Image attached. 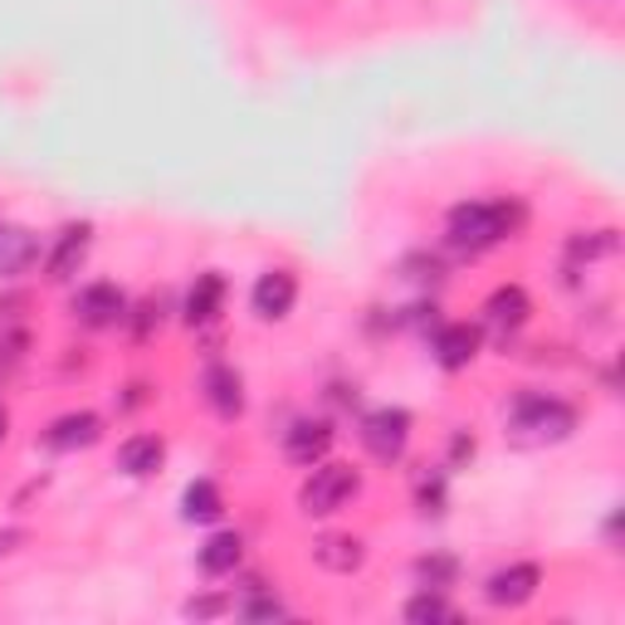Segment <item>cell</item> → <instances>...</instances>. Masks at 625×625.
I'll use <instances>...</instances> for the list:
<instances>
[{"instance_id":"30bf717a","label":"cell","mask_w":625,"mask_h":625,"mask_svg":"<svg viewBox=\"0 0 625 625\" xmlns=\"http://www.w3.org/2000/svg\"><path fill=\"white\" fill-rule=\"evenodd\" d=\"M162 440L157 435H127L123 445H117V469H123V475H133V479H147L152 469L162 465Z\"/></svg>"},{"instance_id":"5b68a950","label":"cell","mask_w":625,"mask_h":625,"mask_svg":"<svg viewBox=\"0 0 625 625\" xmlns=\"http://www.w3.org/2000/svg\"><path fill=\"white\" fill-rule=\"evenodd\" d=\"M538 582H542V572L533 567V562H513V567H503V572L489 576L483 596H489L493 606H523V601L538 596Z\"/></svg>"},{"instance_id":"5bb4252c","label":"cell","mask_w":625,"mask_h":625,"mask_svg":"<svg viewBox=\"0 0 625 625\" xmlns=\"http://www.w3.org/2000/svg\"><path fill=\"white\" fill-rule=\"evenodd\" d=\"M220 303H226V279L200 274L191 293H186V323H210V317L220 313Z\"/></svg>"},{"instance_id":"44dd1931","label":"cell","mask_w":625,"mask_h":625,"mask_svg":"<svg viewBox=\"0 0 625 625\" xmlns=\"http://www.w3.org/2000/svg\"><path fill=\"white\" fill-rule=\"evenodd\" d=\"M406 621H455V606H445V601L426 586V592L406 606Z\"/></svg>"},{"instance_id":"7a4b0ae2","label":"cell","mask_w":625,"mask_h":625,"mask_svg":"<svg viewBox=\"0 0 625 625\" xmlns=\"http://www.w3.org/2000/svg\"><path fill=\"white\" fill-rule=\"evenodd\" d=\"M352 493H357V475H352L347 465H323V469H313L309 483L299 489V503L309 518H327V513H337Z\"/></svg>"},{"instance_id":"3957f363","label":"cell","mask_w":625,"mask_h":625,"mask_svg":"<svg viewBox=\"0 0 625 625\" xmlns=\"http://www.w3.org/2000/svg\"><path fill=\"white\" fill-rule=\"evenodd\" d=\"M513 426L538 435V440H562L576 426V416L567 400H558V396H523L513 406Z\"/></svg>"},{"instance_id":"ba28073f","label":"cell","mask_w":625,"mask_h":625,"mask_svg":"<svg viewBox=\"0 0 625 625\" xmlns=\"http://www.w3.org/2000/svg\"><path fill=\"white\" fill-rule=\"evenodd\" d=\"M84 254H88V226H69V230L54 240L50 259H44V274H50L54 284H64V279H74V274H79Z\"/></svg>"},{"instance_id":"ac0fdd59","label":"cell","mask_w":625,"mask_h":625,"mask_svg":"<svg viewBox=\"0 0 625 625\" xmlns=\"http://www.w3.org/2000/svg\"><path fill=\"white\" fill-rule=\"evenodd\" d=\"M317 562L333 567V572L362 567V542L357 538H323V542H317Z\"/></svg>"},{"instance_id":"e0dca14e","label":"cell","mask_w":625,"mask_h":625,"mask_svg":"<svg viewBox=\"0 0 625 625\" xmlns=\"http://www.w3.org/2000/svg\"><path fill=\"white\" fill-rule=\"evenodd\" d=\"M181 503H186V523H216L220 509H226V503H220V489L210 479H196Z\"/></svg>"},{"instance_id":"ffe728a7","label":"cell","mask_w":625,"mask_h":625,"mask_svg":"<svg viewBox=\"0 0 625 625\" xmlns=\"http://www.w3.org/2000/svg\"><path fill=\"white\" fill-rule=\"evenodd\" d=\"M416 576H420V586H430V592H445V586L459 576V562L455 558H420Z\"/></svg>"},{"instance_id":"9c48e42d","label":"cell","mask_w":625,"mask_h":625,"mask_svg":"<svg viewBox=\"0 0 625 625\" xmlns=\"http://www.w3.org/2000/svg\"><path fill=\"white\" fill-rule=\"evenodd\" d=\"M40 259V244H34L30 230H15V226H0V279H15Z\"/></svg>"},{"instance_id":"d4e9b609","label":"cell","mask_w":625,"mask_h":625,"mask_svg":"<svg viewBox=\"0 0 625 625\" xmlns=\"http://www.w3.org/2000/svg\"><path fill=\"white\" fill-rule=\"evenodd\" d=\"M0 440H6V410H0Z\"/></svg>"},{"instance_id":"6da1fadb","label":"cell","mask_w":625,"mask_h":625,"mask_svg":"<svg viewBox=\"0 0 625 625\" xmlns=\"http://www.w3.org/2000/svg\"><path fill=\"white\" fill-rule=\"evenodd\" d=\"M503 235H509V210L499 206V200H465V206L450 210V244L455 250H489V244H499Z\"/></svg>"},{"instance_id":"d6986e66","label":"cell","mask_w":625,"mask_h":625,"mask_svg":"<svg viewBox=\"0 0 625 625\" xmlns=\"http://www.w3.org/2000/svg\"><path fill=\"white\" fill-rule=\"evenodd\" d=\"M483 313H489V323H509V327H518V323H523V317H528V293L523 289H499V293H493V299H489V309H483Z\"/></svg>"},{"instance_id":"7c38bea8","label":"cell","mask_w":625,"mask_h":625,"mask_svg":"<svg viewBox=\"0 0 625 625\" xmlns=\"http://www.w3.org/2000/svg\"><path fill=\"white\" fill-rule=\"evenodd\" d=\"M479 352V333L475 327H465V323H455V327H440V337H435V357H440V367H469V357Z\"/></svg>"},{"instance_id":"603a6c76","label":"cell","mask_w":625,"mask_h":625,"mask_svg":"<svg viewBox=\"0 0 625 625\" xmlns=\"http://www.w3.org/2000/svg\"><path fill=\"white\" fill-rule=\"evenodd\" d=\"M416 499H420V509L426 513H440L445 509V479L435 475V479H420L416 483Z\"/></svg>"},{"instance_id":"52a82bcc","label":"cell","mask_w":625,"mask_h":625,"mask_svg":"<svg viewBox=\"0 0 625 625\" xmlns=\"http://www.w3.org/2000/svg\"><path fill=\"white\" fill-rule=\"evenodd\" d=\"M74 313L84 317L88 327H113V323H123L127 299H123V293H117L113 284H88V289L74 299Z\"/></svg>"},{"instance_id":"277c9868","label":"cell","mask_w":625,"mask_h":625,"mask_svg":"<svg viewBox=\"0 0 625 625\" xmlns=\"http://www.w3.org/2000/svg\"><path fill=\"white\" fill-rule=\"evenodd\" d=\"M406 440H410V416L406 410L386 406V410H372V416L362 420V445H367L376 459H400Z\"/></svg>"},{"instance_id":"7402d4cb","label":"cell","mask_w":625,"mask_h":625,"mask_svg":"<svg viewBox=\"0 0 625 625\" xmlns=\"http://www.w3.org/2000/svg\"><path fill=\"white\" fill-rule=\"evenodd\" d=\"M240 616L244 621H284L289 606H284V601H274V596H259V601H244Z\"/></svg>"},{"instance_id":"4fadbf2b","label":"cell","mask_w":625,"mask_h":625,"mask_svg":"<svg viewBox=\"0 0 625 625\" xmlns=\"http://www.w3.org/2000/svg\"><path fill=\"white\" fill-rule=\"evenodd\" d=\"M206 396H210V406H216L220 416H240V406H244L240 372H235V367H210L206 372Z\"/></svg>"},{"instance_id":"9a60e30c","label":"cell","mask_w":625,"mask_h":625,"mask_svg":"<svg viewBox=\"0 0 625 625\" xmlns=\"http://www.w3.org/2000/svg\"><path fill=\"white\" fill-rule=\"evenodd\" d=\"M240 558H244L240 533H216L206 548H200V572H206V576H226V572L240 567Z\"/></svg>"},{"instance_id":"8992f818","label":"cell","mask_w":625,"mask_h":625,"mask_svg":"<svg viewBox=\"0 0 625 625\" xmlns=\"http://www.w3.org/2000/svg\"><path fill=\"white\" fill-rule=\"evenodd\" d=\"M293 299H299V279L284 274V269H269V274L254 284V313L264 317V323H279V317H289Z\"/></svg>"},{"instance_id":"8fae6325","label":"cell","mask_w":625,"mask_h":625,"mask_svg":"<svg viewBox=\"0 0 625 625\" xmlns=\"http://www.w3.org/2000/svg\"><path fill=\"white\" fill-rule=\"evenodd\" d=\"M327 445H333V426H327V420H299V426L289 430V459L293 465H313V459H323Z\"/></svg>"},{"instance_id":"2e32d148","label":"cell","mask_w":625,"mask_h":625,"mask_svg":"<svg viewBox=\"0 0 625 625\" xmlns=\"http://www.w3.org/2000/svg\"><path fill=\"white\" fill-rule=\"evenodd\" d=\"M93 440H98V416H88V410L59 416L54 430H50V445H54V450H79V445H93Z\"/></svg>"},{"instance_id":"cb8c5ba5","label":"cell","mask_w":625,"mask_h":625,"mask_svg":"<svg viewBox=\"0 0 625 625\" xmlns=\"http://www.w3.org/2000/svg\"><path fill=\"white\" fill-rule=\"evenodd\" d=\"M226 601H191V616H220Z\"/></svg>"}]
</instances>
